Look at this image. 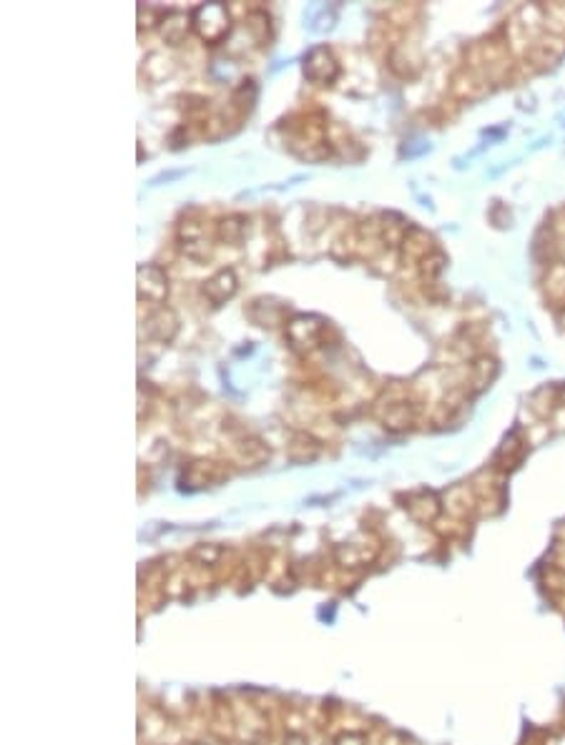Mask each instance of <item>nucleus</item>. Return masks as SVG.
I'll use <instances>...</instances> for the list:
<instances>
[{"mask_svg": "<svg viewBox=\"0 0 565 745\" xmlns=\"http://www.w3.org/2000/svg\"><path fill=\"white\" fill-rule=\"evenodd\" d=\"M340 74V66L337 60L332 56V51L325 48V45H317L307 53L304 59V75L314 81V83H332L334 78Z\"/></svg>", "mask_w": 565, "mask_h": 745, "instance_id": "2", "label": "nucleus"}, {"mask_svg": "<svg viewBox=\"0 0 565 745\" xmlns=\"http://www.w3.org/2000/svg\"><path fill=\"white\" fill-rule=\"evenodd\" d=\"M322 332H325V322L317 317H297L286 326V334L294 344H314Z\"/></svg>", "mask_w": 565, "mask_h": 745, "instance_id": "6", "label": "nucleus"}, {"mask_svg": "<svg viewBox=\"0 0 565 745\" xmlns=\"http://www.w3.org/2000/svg\"><path fill=\"white\" fill-rule=\"evenodd\" d=\"M169 292V281L161 266H138V296L146 302H164Z\"/></svg>", "mask_w": 565, "mask_h": 745, "instance_id": "3", "label": "nucleus"}, {"mask_svg": "<svg viewBox=\"0 0 565 745\" xmlns=\"http://www.w3.org/2000/svg\"><path fill=\"white\" fill-rule=\"evenodd\" d=\"M447 510L452 517H467V512L473 510V495L467 490V484H458L452 487L445 497Z\"/></svg>", "mask_w": 565, "mask_h": 745, "instance_id": "10", "label": "nucleus"}, {"mask_svg": "<svg viewBox=\"0 0 565 745\" xmlns=\"http://www.w3.org/2000/svg\"><path fill=\"white\" fill-rule=\"evenodd\" d=\"M186 33H189V18L184 13H169L161 20V35L169 43H181Z\"/></svg>", "mask_w": 565, "mask_h": 745, "instance_id": "11", "label": "nucleus"}, {"mask_svg": "<svg viewBox=\"0 0 565 745\" xmlns=\"http://www.w3.org/2000/svg\"><path fill=\"white\" fill-rule=\"evenodd\" d=\"M543 583L555 595H565V568H548L543 575Z\"/></svg>", "mask_w": 565, "mask_h": 745, "instance_id": "17", "label": "nucleus"}, {"mask_svg": "<svg viewBox=\"0 0 565 745\" xmlns=\"http://www.w3.org/2000/svg\"><path fill=\"white\" fill-rule=\"evenodd\" d=\"M402 244H404V254H410L415 259H425V256L432 254V236L428 231H422V229H417V226L404 231Z\"/></svg>", "mask_w": 565, "mask_h": 745, "instance_id": "8", "label": "nucleus"}, {"mask_svg": "<svg viewBox=\"0 0 565 745\" xmlns=\"http://www.w3.org/2000/svg\"><path fill=\"white\" fill-rule=\"evenodd\" d=\"M334 745H367V738L359 735V733H344L334 741Z\"/></svg>", "mask_w": 565, "mask_h": 745, "instance_id": "19", "label": "nucleus"}, {"mask_svg": "<svg viewBox=\"0 0 565 745\" xmlns=\"http://www.w3.org/2000/svg\"><path fill=\"white\" fill-rule=\"evenodd\" d=\"M244 234V216H229L222 221V239L226 244H239Z\"/></svg>", "mask_w": 565, "mask_h": 745, "instance_id": "16", "label": "nucleus"}, {"mask_svg": "<svg viewBox=\"0 0 565 745\" xmlns=\"http://www.w3.org/2000/svg\"><path fill=\"white\" fill-rule=\"evenodd\" d=\"M385 422L389 429H404V427H410V424H412V407H410L407 402L392 404V407L387 410Z\"/></svg>", "mask_w": 565, "mask_h": 745, "instance_id": "14", "label": "nucleus"}, {"mask_svg": "<svg viewBox=\"0 0 565 745\" xmlns=\"http://www.w3.org/2000/svg\"><path fill=\"white\" fill-rule=\"evenodd\" d=\"M284 745H310V743H307V738H304L302 733H289V735H286V741H284Z\"/></svg>", "mask_w": 565, "mask_h": 745, "instance_id": "20", "label": "nucleus"}, {"mask_svg": "<svg viewBox=\"0 0 565 745\" xmlns=\"http://www.w3.org/2000/svg\"><path fill=\"white\" fill-rule=\"evenodd\" d=\"M237 274H234L231 269H224V271H219L216 277H211L207 284H204V296H207L214 307H219V304H224L226 299H231V296L237 294Z\"/></svg>", "mask_w": 565, "mask_h": 745, "instance_id": "4", "label": "nucleus"}, {"mask_svg": "<svg viewBox=\"0 0 565 745\" xmlns=\"http://www.w3.org/2000/svg\"><path fill=\"white\" fill-rule=\"evenodd\" d=\"M545 289H548V294H551L553 299L565 302V263H558V266H553L551 271H548Z\"/></svg>", "mask_w": 565, "mask_h": 745, "instance_id": "15", "label": "nucleus"}, {"mask_svg": "<svg viewBox=\"0 0 565 745\" xmlns=\"http://www.w3.org/2000/svg\"><path fill=\"white\" fill-rule=\"evenodd\" d=\"M445 256L443 254H430V256H425L422 259V274L428 278H435L443 269H445Z\"/></svg>", "mask_w": 565, "mask_h": 745, "instance_id": "18", "label": "nucleus"}, {"mask_svg": "<svg viewBox=\"0 0 565 745\" xmlns=\"http://www.w3.org/2000/svg\"><path fill=\"white\" fill-rule=\"evenodd\" d=\"M522 454H525L522 439L518 437V435H510V437L503 442V447H500V452L495 457V462H498V467L500 469H513L522 459Z\"/></svg>", "mask_w": 565, "mask_h": 745, "instance_id": "9", "label": "nucleus"}, {"mask_svg": "<svg viewBox=\"0 0 565 745\" xmlns=\"http://www.w3.org/2000/svg\"><path fill=\"white\" fill-rule=\"evenodd\" d=\"M192 23L196 33L207 41V43H219L224 35L229 33V11L222 3H204L199 5L192 15Z\"/></svg>", "mask_w": 565, "mask_h": 745, "instance_id": "1", "label": "nucleus"}, {"mask_svg": "<svg viewBox=\"0 0 565 745\" xmlns=\"http://www.w3.org/2000/svg\"><path fill=\"white\" fill-rule=\"evenodd\" d=\"M495 374H498V365H495V359H490V357H480V359H475L473 366H470V377H473V384H475L477 392L485 389V387H490Z\"/></svg>", "mask_w": 565, "mask_h": 745, "instance_id": "12", "label": "nucleus"}, {"mask_svg": "<svg viewBox=\"0 0 565 745\" xmlns=\"http://www.w3.org/2000/svg\"><path fill=\"white\" fill-rule=\"evenodd\" d=\"M407 510H410V514L415 517L417 522H435L437 514H440V499L432 492H417V495L410 497Z\"/></svg>", "mask_w": 565, "mask_h": 745, "instance_id": "7", "label": "nucleus"}, {"mask_svg": "<svg viewBox=\"0 0 565 745\" xmlns=\"http://www.w3.org/2000/svg\"><path fill=\"white\" fill-rule=\"evenodd\" d=\"M452 90H455V96H460V98H480V96L488 93V78L480 75L477 71H473V68H465V71H460V74L455 75Z\"/></svg>", "mask_w": 565, "mask_h": 745, "instance_id": "5", "label": "nucleus"}, {"mask_svg": "<svg viewBox=\"0 0 565 745\" xmlns=\"http://www.w3.org/2000/svg\"><path fill=\"white\" fill-rule=\"evenodd\" d=\"M177 317L171 314V311H166V309H161L156 317H151L149 322V332L151 336H156L159 341H169L171 336L177 334Z\"/></svg>", "mask_w": 565, "mask_h": 745, "instance_id": "13", "label": "nucleus"}]
</instances>
